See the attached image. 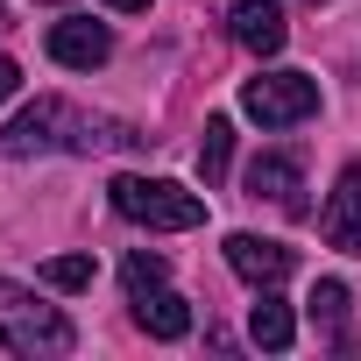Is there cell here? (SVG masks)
<instances>
[{
    "label": "cell",
    "mask_w": 361,
    "mask_h": 361,
    "mask_svg": "<svg viewBox=\"0 0 361 361\" xmlns=\"http://www.w3.org/2000/svg\"><path fill=\"white\" fill-rule=\"evenodd\" d=\"M0 347H8V354H71L78 347V326L57 312V305H43L36 290H22V283H8V276H0Z\"/></svg>",
    "instance_id": "1"
},
{
    "label": "cell",
    "mask_w": 361,
    "mask_h": 361,
    "mask_svg": "<svg viewBox=\"0 0 361 361\" xmlns=\"http://www.w3.org/2000/svg\"><path fill=\"white\" fill-rule=\"evenodd\" d=\"M106 199H114L121 220H135L149 234H185V227L206 220V199L185 192V185H170V177H114Z\"/></svg>",
    "instance_id": "2"
},
{
    "label": "cell",
    "mask_w": 361,
    "mask_h": 361,
    "mask_svg": "<svg viewBox=\"0 0 361 361\" xmlns=\"http://www.w3.org/2000/svg\"><path fill=\"white\" fill-rule=\"evenodd\" d=\"M241 114L262 128H298L319 114V78L312 71H255L241 85Z\"/></svg>",
    "instance_id": "3"
},
{
    "label": "cell",
    "mask_w": 361,
    "mask_h": 361,
    "mask_svg": "<svg viewBox=\"0 0 361 361\" xmlns=\"http://www.w3.org/2000/svg\"><path fill=\"white\" fill-rule=\"evenodd\" d=\"M85 114L78 106H64V99H36V106H22L8 128H0V156H50V149H71V135L64 128H78Z\"/></svg>",
    "instance_id": "4"
},
{
    "label": "cell",
    "mask_w": 361,
    "mask_h": 361,
    "mask_svg": "<svg viewBox=\"0 0 361 361\" xmlns=\"http://www.w3.org/2000/svg\"><path fill=\"white\" fill-rule=\"evenodd\" d=\"M290 248L283 241H262V234H227V269L241 276V283H255V290H276L283 276H290Z\"/></svg>",
    "instance_id": "5"
},
{
    "label": "cell",
    "mask_w": 361,
    "mask_h": 361,
    "mask_svg": "<svg viewBox=\"0 0 361 361\" xmlns=\"http://www.w3.org/2000/svg\"><path fill=\"white\" fill-rule=\"evenodd\" d=\"M227 36L241 50H255V57H276L290 43V22H283L276 0H234V8H227Z\"/></svg>",
    "instance_id": "6"
},
{
    "label": "cell",
    "mask_w": 361,
    "mask_h": 361,
    "mask_svg": "<svg viewBox=\"0 0 361 361\" xmlns=\"http://www.w3.org/2000/svg\"><path fill=\"white\" fill-rule=\"evenodd\" d=\"M319 234H326L340 255H361V163L340 170V185H333V199H326V213H319Z\"/></svg>",
    "instance_id": "7"
},
{
    "label": "cell",
    "mask_w": 361,
    "mask_h": 361,
    "mask_svg": "<svg viewBox=\"0 0 361 361\" xmlns=\"http://www.w3.org/2000/svg\"><path fill=\"white\" fill-rule=\"evenodd\" d=\"M50 57L64 71H99L114 57V29L106 22H50Z\"/></svg>",
    "instance_id": "8"
},
{
    "label": "cell",
    "mask_w": 361,
    "mask_h": 361,
    "mask_svg": "<svg viewBox=\"0 0 361 361\" xmlns=\"http://www.w3.org/2000/svg\"><path fill=\"white\" fill-rule=\"evenodd\" d=\"M305 170H298V156L290 149H262L255 163H248V199H269V206H283V213H298L305 199Z\"/></svg>",
    "instance_id": "9"
},
{
    "label": "cell",
    "mask_w": 361,
    "mask_h": 361,
    "mask_svg": "<svg viewBox=\"0 0 361 361\" xmlns=\"http://www.w3.org/2000/svg\"><path fill=\"white\" fill-rule=\"evenodd\" d=\"M135 326H142L149 340H185V333H192V305L177 298L170 283H156V290L135 298Z\"/></svg>",
    "instance_id": "10"
},
{
    "label": "cell",
    "mask_w": 361,
    "mask_h": 361,
    "mask_svg": "<svg viewBox=\"0 0 361 361\" xmlns=\"http://www.w3.org/2000/svg\"><path fill=\"white\" fill-rule=\"evenodd\" d=\"M248 340H255L262 354H283V347L298 340V319H290V305H283L276 290L255 298V312H248Z\"/></svg>",
    "instance_id": "11"
},
{
    "label": "cell",
    "mask_w": 361,
    "mask_h": 361,
    "mask_svg": "<svg viewBox=\"0 0 361 361\" xmlns=\"http://www.w3.org/2000/svg\"><path fill=\"white\" fill-rule=\"evenodd\" d=\"M227 163H234V121L213 114V121H206V142H199V177H206V192L227 177Z\"/></svg>",
    "instance_id": "12"
},
{
    "label": "cell",
    "mask_w": 361,
    "mask_h": 361,
    "mask_svg": "<svg viewBox=\"0 0 361 361\" xmlns=\"http://www.w3.org/2000/svg\"><path fill=\"white\" fill-rule=\"evenodd\" d=\"M312 319L326 326V340H333V347H347V283H333V276H326V283L312 290Z\"/></svg>",
    "instance_id": "13"
},
{
    "label": "cell",
    "mask_w": 361,
    "mask_h": 361,
    "mask_svg": "<svg viewBox=\"0 0 361 361\" xmlns=\"http://www.w3.org/2000/svg\"><path fill=\"white\" fill-rule=\"evenodd\" d=\"M43 283L50 290H85L92 283V255H50L43 262Z\"/></svg>",
    "instance_id": "14"
},
{
    "label": "cell",
    "mask_w": 361,
    "mask_h": 361,
    "mask_svg": "<svg viewBox=\"0 0 361 361\" xmlns=\"http://www.w3.org/2000/svg\"><path fill=\"white\" fill-rule=\"evenodd\" d=\"M121 276H128V298H142V290H156V283H170V262H163V255H149V248H135Z\"/></svg>",
    "instance_id": "15"
},
{
    "label": "cell",
    "mask_w": 361,
    "mask_h": 361,
    "mask_svg": "<svg viewBox=\"0 0 361 361\" xmlns=\"http://www.w3.org/2000/svg\"><path fill=\"white\" fill-rule=\"evenodd\" d=\"M15 92H22V64H15V57H8V50H0V106H8V99H15Z\"/></svg>",
    "instance_id": "16"
},
{
    "label": "cell",
    "mask_w": 361,
    "mask_h": 361,
    "mask_svg": "<svg viewBox=\"0 0 361 361\" xmlns=\"http://www.w3.org/2000/svg\"><path fill=\"white\" fill-rule=\"evenodd\" d=\"M99 8H114V15H149L156 0H99Z\"/></svg>",
    "instance_id": "17"
},
{
    "label": "cell",
    "mask_w": 361,
    "mask_h": 361,
    "mask_svg": "<svg viewBox=\"0 0 361 361\" xmlns=\"http://www.w3.org/2000/svg\"><path fill=\"white\" fill-rule=\"evenodd\" d=\"M50 8H64V0H50Z\"/></svg>",
    "instance_id": "18"
}]
</instances>
